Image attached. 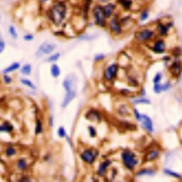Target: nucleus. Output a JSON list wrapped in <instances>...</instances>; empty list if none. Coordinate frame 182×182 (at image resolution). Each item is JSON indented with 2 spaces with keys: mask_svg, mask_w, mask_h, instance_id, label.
<instances>
[{
  "mask_svg": "<svg viewBox=\"0 0 182 182\" xmlns=\"http://www.w3.org/2000/svg\"><path fill=\"white\" fill-rule=\"evenodd\" d=\"M21 73L25 75H29L31 72V66L29 64L25 65L21 69Z\"/></svg>",
  "mask_w": 182,
  "mask_h": 182,
  "instance_id": "393cba45",
  "label": "nucleus"
},
{
  "mask_svg": "<svg viewBox=\"0 0 182 182\" xmlns=\"http://www.w3.org/2000/svg\"><path fill=\"white\" fill-rule=\"evenodd\" d=\"M144 130L148 134H152L154 132V124L153 121L150 117L145 114H142V118L140 122Z\"/></svg>",
  "mask_w": 182,
  "mask_h": 182,
  "instance_id": "20e7f679",
  "label": "nucleus"
},
{
  "mask_svg": "<svg viewBox=\"0 0 182 182\" xmlns=\"http://www.w3.org/2000/svg\"><path fill=\"white\" fill-rule=\"evenodd\" d=\"M103 57H104V56L103 55H97L96 56L95 59L96 61H98V60H100V59H103Z\"/></svg>",
  "mask_w": 182,
  "mask_h": 182,
  "instance_id": "a19ab883",
  "label": "nucleus"
},
{
  "mask_svg": "<svg viewBox=\"0 0 182 182\" xmlns=\"http://www.w3.org/2000/svg\"><path fill=\"white\" fill-rule=\"evenodd\" d=\"M73 81L74 80L73 77H66V79L64 80L63 82L64 87L65 88L67 92L74 91V90L73 89V87L74 86Z\"/></svg>",
  "mask_w": 182,
  "mask_h": 182,
  "instance_id": "dca6fc26",
  "label": "nucleus"
},
{
  "mask_svg": "<svg viewBox=\"0 0 182 182\" xmlns=\"http://www.w3.org/2000/svg\"><path fill=\"white\" fill-rule=\"evenodd\" d=\"M111 164V162L110 160H106V161H104L103 164L100 165V167L99 168V170H98V174L100 175H103L104 174L106 169Z\"/></svg>",
  "mask_w": 182,
  "mask_h": 182,
  "instance_id": "6ab92c4d",
  "label": "nucleus"
},
{
  "mask_svg": "<svg viewBox=\"0 0 182 182\" xmlns=\"http://www.w3.org/2000/svg\"><path fill=\"white\" fill-rule=\"evenodd\" d=\"M42 131V124L40 121H37V128H36V132L37 133H40Z\"/></svg>",
  "mask_w": 182,
  "mask_h": 182,
  "instance_id": "f704fd0d",
  "label": "nucleus"
},
{
  "mask_svg": "<svg viewBox=\"0 0 182 182\" xmlns=\"http://www.w3.org/2000/svg\"><path fill=\"white\" fill-rule=\"evenodd\" d=\"M153 90L156 94L161 93L162 91V84H160V83L154 84V87H153Z\"/></svg>",
  "mask_w": 182,
  "mask_h": 182,
  "instance_id": "c85d7f7f",
  "label": "nucleus"
},
{
  "mask_svg": "<svg viewBox=\"0 0 182 182\" xmlns=\"http://www.w3.org/2000/svg\"><path fill=\"white\" fill-rule=\"evenodd\" d=\"M90 134L92 136H94L95 135V132L94 129H93L92 127H90Z\"/></svg>",
  "mask_w": 182,
  "mask_h": 182,
  "instance_id": "79ce46f5",
  "label": "nucleus"
},
{
  "mask_svg": "<svg viewBox=\"0 0 182 182\" xmlns=\"http://www.w3.org/2000/svg\"><path fill=\"white\" fill-rule=\"evenodd\" d=\"M153 51L157 53H162L166 50V44L164 40H158L154 43L153 47Z\"/></svg>",
  "mask_w": 182,
  "mask_h": 182,
  "instance_id": "9b49d317",
  "label": "nucleus"
},
{
  "mask_svg": "<svg viewBox=\"0 0 182 182\" xmlns=\"http://www.w3.org/2000/svg\"><path fill=\"white\" fill-rule=\"evenodd\" d=\"M66 5L63 2H59L53 5L51 15L53 21L56 24H61L65 18L66 13Z\"/></svg>",
  "mask_w": 182,
  "mask_h": 182,
  "instance_id": "f03ea898",
  "label": "nucleus"
},
{
  "mask_svg": "<svg viewBox=\"0 0 182 182\" xmlns=\"http://www.w3.org/2000/svg\"><path fill=\"white\" fill-rule=\"evenodd\" d=\"M110 28L113 32L116 34H120L121 32V27L118 20L116 18L112 19L110 22Z\"/></svg>",
  "mask_w": 182,
  "mask_h": 182,
  "instance_id": "2eb2a0df",
  "label": "nucleus"
},
{
  "mask_svg": "<svg viewBox=\"0 0 182 182\" xmlns=\"http://www.w3.org/2000/svg\"><path fill=\"white\" fill-rule=\"evenodd\" d=\"M6 153L8 156H12L15 153V150L13 149V148H9L7 150Z\"/></svg>",
  "mask_w": 182,
  "mask_h": 182,
  "instance_id": "c9c22d12",
  "label": "nucleus"
},
{
  "mask_svg": "<svg viewBox=\"0 0 182 182\" xmlns=\"http://www.w3.org/2000/svg\"><path fill=\"white\" fill-rule=\"evenodd\" d=\"M149 17V11L147 9H144L141 12L140 14V21H145L148 19Z\"/></svg>",
  "mask_w": 182,
  "mask_h": 182,
  "instance_id": "4be33fe9",
  "label": "nucleus"
},
{
  "mask_svg": "<svg viewBox=\"0 0 182 182\" xmlns=\"http://www.w3.org/2000/svg\"><path fill=\"white\" fill-rule=\"evenodd\" d=\"M118 69V65L115 64H112L106 69L104 72V77L108 80L113 79L116 76Z\"/></svg>",
  "mask_w": 182,
  "mask_h": 182,
  "instance_id": "6e6552de",
  "label": "nucleus"
},
{
  "mask_svg": "<svg viewBox=\"0 0 182 182\" xmlns=\"http://www.w3.org/2000/svg\"><path fill=\"white\" fill-rule=\"evenodd\" d=\"M4 43L3 41L1 40V41H0V51L2 52L3 50L4 49Z\"/></svg>",
  "mask_w": 182,
  "mask_h": 182,
  "instance_id": "58836bf2",
  "label": "nucleus"
},
{
  "mask_svg": "<svg viewBox=\"0 0 182 182\" xmlns=\"http://www.w3.org/2000/svg\"><path fill=\"white\" fill-rule=\"evenodd\" d=\"M20 182H31V181L27 178H23V179H21Z\"/></svg>",
  "mask_w": 182,
  "mask_h": 182,
  "instance_id": "37998d69",
  "label": "nucleus"
},
{
  "mask_svg": "<svg viewBox=\"0 0 182 182\" xmlns=\"http://www.w3.org/2000/svg\"><path fill=\"white\" fill-rule=\"evenodd\" d=\"M133 103L135 105H140V104L148 105V104H150L151 101L150 99H148L146 98H137L133 100Z\"/></svg>",
  "mask_w": 182,
  "mask_h": 182,
  "instance_id": "aec40b11",
  "label": "nucleus"
},
{
  "mask_svg": "<svg viewBox=\"0 0 182 182\" xmlns=\"http://www.w3.org/2000/svg\"><path fill=\"white\" fill-rule=\"evenodd\" d=\"M162 154L161 148L158 146H153L148 150L143 156L142 161L144 164L154 163L158 161Z\"/></svg>",
  "mask_w": 182,
  "mask_h": 182,
  "instance_id": "7ed1b4c3",
  "label": "nucleus"
},
{
  "mask_svg": "<svg viewBox=\"0 0 182 182\" xmlns=\"http://www.w3.org/2000/svg\"><path fill=\"white\" fill-rule=\"evenodd\" d=\"M18 166L20 169L23 170L25 169V168L26 167V163L25 160L21 159L19 161Z\"/></svg>",
  "mask_w": 182,
  "mask_h": 182,
  "instance_id": "72a5a7b5",
  "label": "nucleus"
},
{
  "mask_svg": "<svg viewBox=\"0 0 182 182\" xmlns=\"http://www.w3.org/2000/svg\"><path fill=\"white\" fill-rule=\"evenodd\" d=\"M51 74L54 77H57L60 74V69L57 65H53L51 68Z\"/></svg>",
  "mask_w": 182,
  "mask_h": 182,
  "instance_id": "b1692460",
  "label": "nucleus"
},
{
  "mask_svg": "<svg viewBox=\"0 0 182 182\" xmlns=\"http://www.w3.org/2000/svg\"><path fill=\"white\" fill-rule=\"evenodd\" d=\"M33 37L32 36V35L27 34L24 37V39L26 40H32Z\"/></svg>",
  "mask_w": 182,
  "mask_h": 182,
  "instance_id": "ea45409f",
  "label": "nucleus"
},
{
  "mask_svg": "<svg viewBox=\"0 0 182 182\" xmlns=\"http://www.w3.org/2000/svg\"><path fill=\"white\" fill-rule=\"evenodd\" d=\"M154 34V33L153 30L149 29H144L138 32L136 35V38L140 42H146L150 40Z\"/></svg>",
  "mask_w": 182,
  "mask_h": 182,
  "instance_id": "0eeeda50",
  "label": "nucleus"
},
{
  "mask_svg": "<svg viewBox=\"0 0 182 182\" xmlns=\"http://www.w3.org/2000/svg\"><path fill=\"white\" fill-rule=\"evenodd\" d=\"M55 48V45L50 43H44L40 45L37 53L38 55H42V54H48L51 53Z\"/></svg>",
  "mask_w": 182,
  "mask_h": 182,
  "instance_id": "1a4fd4ad",
  "label": "nucleus"
},
{
  "mask_svg": "<svg viewBox=\"0 0 182 182\" xmlns=\"http://www.w3.org/2000/svg\"><path fill=\"white\" fill-rule=\"evenodd\" d=\"M162 78V75L160 72H158L156 73L155 76L153 77V81L154 84H159L161 82Z\"/></svg>",
  "mask_w": 182,
  "mask_h": 182,
  "instance_id": "bb28decb",
  "label": "nucleus"
},
{
  "mask_svg": "<svg viewBox=\"0 0 182 182\" xmlns=\"http://www.w3.org/2000/svg\"><path fill=\"white\" fill-rule=\"evenodd\" d=\"M59 135L61 137H64L65 135V130L63 128H61L59 130Z\"/></svg>",
  "mask_w": 182,
  "mask_h": 182,
  "instance_id": "e433bc0d",
  "label": "nucleus"
},
{
  "mask_svg": "<svg viewBox=\"0 0 182 182\" xmlns=\"http://www.w3.org/2000/svg\"><path fill=\"white\" fill-rule=\"evenodd\" d=\"M171 83L169 82H166L165 83L162 84V91H167V90H168L170 89V88H171Z\"/></svg>",
  "mask_w": 182,
  "mask_h": 182,
  "instance_id": "473e14b6",
  "label": "nucleus"
},
{
  "mask_svg": "<svg viewBox=\"0 0 182 182\" xmlns=\"http://www.w3.org/2000/svg\"><path fill=\"white\" fill-rule=\"evenodd\" d=\"M12 130V127L8 123H4L1 126V130L2 132H10Z\"/></svg>",
  "mask_w": 182,
  "mask_h": 182,
  "instance_id": "a878e982",
  "label": "nucleus"
},
{
  "mask_svg": "<svg viewBox=\"0 0 182 182\" xmlns=\"http://www.w3.org/2000/svg\"><path fill=\"white\" fill-rule=\"evenodd\" d=\"M182 67L181 62L179 61H175L169 68V70L172 75L175 77L179 76L182 71Z\"/></svg>",
  "mask_w": 182,
  "mask_h": 182,
  "instance_id": "9d476101",
  "label": "nucleus"
},
{
  "mask_svg": "<svg viewBox=\"0 0 182 182\" xmlns=\"http://www.w3.org/2000/svg\"><path fill=\"white\" fill-rule=\"evenodd\" d=\"M132 112H133L134 115V117H135L136 120H137V121L140 122V120H141V118H142V114L140 113V112L138 111V110H137L136 108H134L133 110V111H132Z\"/></svg>",
  "mask_w": 182,
  "mask_h": 182,
  "instance_id": "cd10ccee",
  "label": "nucleus"
},
{
  "mask_svg": "<svg viewBox=\"0 0 182 182\" xmlns=\"http://www.w3.org/2000/svg\"><path fill=\"white\" fill-rule=\"evenodd\" d=\"M121 5L126 10H129L132 5V1H119Z\"/></svg>",
  "mask_w": 182,
  "mask_h": 182,
  "instance_id": "5701e85b",
  "label": "nucleus"
},
{
  "mask_svg": "<svg viewBox=\"0 0 182 182\" xmlns=\"http://www.w3.org/2000/svg\"><path fill=\"white\" fill-rule=\"evenodd\" d=\"M157 172L156 168L153 167H144L137 169L135 172V176L138 177L154 176Z\"/></svg>",
  "mask_w": 182,
  "mask_h": 182,
  "instance_id": "39448f33",
  "label": "nucleus"
},
{
  "mask_svg": "<svg viewBox=\"0 0 182 182\" xmlns=\"http://www.w3.org/2000/svg\"><path fill=\"white\" fill-rule=\"evenodd\" d=\"M9 32L10 33L11 35L12 36V37L15 38V39L17 37V34L16 33L15 27L13 26H11L9 27Z\"/></svg>",
  "mask_w": 182,
  "mask_h": 182,
  "instance_id": "7c9ffc66",
  "label": "nucleus"
},
{
  "mask_svg": "<svg viewBox=\"0 0 182 182\" xmlns=\"http://www.w3.org/2000/svg\"><path fill=\"white\" fill-rule=\"evenodd\" d=\"M59 56L60 54L59 53H56L53 54L52 56H50L48 59V61H55L56 60L58 59V58L59 57Z\"/></svg>",
  "mask_w": 182,
  "mask_h": 182,
  "instance_id": "2f4dec72",
  "label": "nucleus"
},
{
  "mask_svg": "<svg viewBox=\"0 0 182 182\" xmlns=\"http://www.w3.org/2000/svg\"><path fill=\"white\" fill-rule=\"evenodd\" d=\"M95 154L91 151L89 150L85 151L81 156V158L84 161L89 164L92 163L94 161L95 158Z\"/></svg>",
  "mask_w": 182,
  "mask_h": 182,
  "instance_id": "4468645a",
  "label": "nucleus"
},
{
  "mask_svg": "<svg viewBox=\"0 0 182 182\" xmlns=\"http://www.w3.org/2000/svg\"><path fill=\"white\" fill-rule=\"evenodd\" d=\"M172 26V23H168L167 24L160 23L158 25L157 31L158 32L159 34L161 37H164L168 34V33L169 31V29Z\"/></svg>",
  "mask_w": 182,
  "mask_h": 182,
  "instance_id": "f8f14e48",
  "label": "nucleus"
},
{
  "mask_svg": "<svg viewBox=\"0 0 182 182\" xmlns=\"http://www.w3.org/2000/svg\"><path fill=\"white\" fill-rule=\"evenodd\" d=\"M163 172L164 174L168 176L172 177L180 181H182V175L175 172L174 170H172L169 168H164L163 169Z\"/></svg>",
  "mask_w": 182,
  "mask_h": 182,
  "instance_id": "ddd939ff",
  "label": "nucleus"
},
{
  "mask_svg": "<svg viewBox=\"0 0 182 182\" xmlns=\"http://www.w3.org/2000/svg\"><path fill=\"white\" fill-rule=\"evenodd\" d=\"M21 82L25 85H26L28 87L31 88L32 89H35V87L34 85L32 83L31 81H29L27 79H22L21 80Z\"/></svg>",
  "mask_w": 182,
  "mask_h": 182,
  "instance_id": "c756f323",
  "label": "nucleus"
},
{
  "mask_svg": "<svg viewBox=\"0 0 182 182\" xmlns=\"http://www.w3.org/2000/svg\"><path fill=\"white\" fill-rule=\"evenodd\" d=\"M122 162L127 170L130 172H136L140 167V160L136 152L129 148L122 152L121 154Z\"/></svg>",
  "mask_w": 182,
  "mask_h": 182,
  "instance_id": "f257e3e1",
  "label": "nucleus"
},
{
  "mask_svg": "<svg viewBox=\"0 0 182 182\" xmlns=\"http://www.w3.org/2000/svg\"><path fill=\"white\" fill-rule=\"evenodd\" d=\"M115 8V5L112 3H109L103 8L104 13L106 18H108L113 13Z\"/></svg>",
  "mask_w": 182,
  "mask_h": 182,
  "instance_id": "a211bd4d",
  "label": "nucleus"
},
{
  "mask_svg": "<svg viewBox=\"0 0 182 182\" xmlns=\"http://www.w3.org/2000/svg\"><path fill=\"white\" fill-rule=\"evenodd\" d=\"M75 95H76V92L75 91H71L67 92L66 96L64 98L62 106L63 107H65L75 97Z\"/></svg>",
  "mask_w": 182,
  "mask_h": 182,
  "instance_id": "f3484780",
  "label": "nucleus"
},
{
  "mask_svg": "<svg viewBox=\"0 0 182 182\" xmlns=\"http://www.w3.org/2000/svg\"><path fill=\"white\" fill-rule=\"evenodd\" d=\"M4 80L5 83H9L11 81V79L10 77H8V76H7V75H5V76L4 77Z\"/></svg>",
  "mask_w": 182,
  "mask_h": 182,
  "instance_id": "4c0bfd02",
  "label": "nucleus"
},
{
  "mask_svg": "<svg viewBox=\"0 0 182 182\" xmlns=\"http://www.w3.org/2000/svg\"><path fill=\"white\" fill-rule=\"evenodd\" d=\"M93 12L95 16L96 23L101 26H104L105 23V16L104 13L103 8L100 5H96L93 9Z\"/></svg>",
  "mask_w": 182,
  "mask_h": 182,
  "instance_id": "423d86ee",
  "label": "nucleus"
},
{
  "mask_svg": "<svg viewBox=\"0 0 182 182\" xmlns=\"http://www.w3.org/2000/svg\"><path fill=\"white\" fill-rule=\"evenodd\" d=\"M19 66H20V64L19 63H17V62L14 63L12 64L10 66H9L7 69H5L4 72L5 73H7L13 71L14 70H16L17 69H18Z\"/></svg>",
  "mask_w": 182,
  "mask_h": 182,
  "instance_id": "412c9836",
  "label": "nucleus"
}]
</instances>
